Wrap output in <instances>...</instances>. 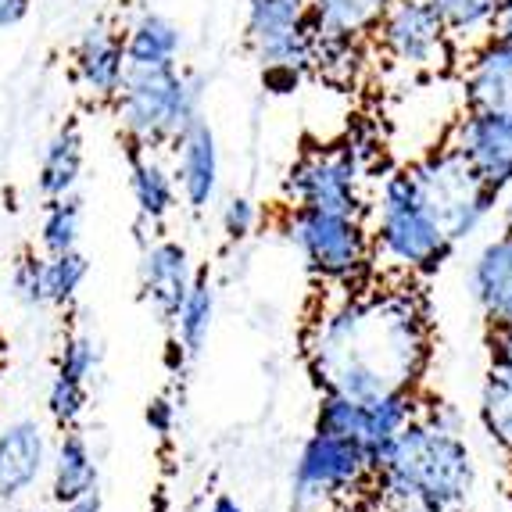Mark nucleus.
<instances>
[{"label":"nucleus","mask_w":512,"mask_h":512,"mask_svg":"<svg viewBox=\"0 0 512 512\" xmlns=\"http://www.w3.org/2000/svg\"><path fill=\"white\" fill-rule=\"evenodd\" d=\"M359 287L319 312L308 359L323 391L351 398L416 394L430 362V323L409 280Z\"/></svg>","instance_id":"nucleus-1"},{"label":"nucleus","mask_w":512,"mask_h":512,"mask_svg":"<svg viewBox=\"0 0 512 512\" xmlns=\"http://www.w3.org/2000/svg\"><path fill=\"white\" fill-rule=\"evenodd\" d=\"M477 487V462L459 423L444 405H419V416L373 455V487L366 505H416L430 512H462Z\"/></svg>","instance_id":"nucleus-2"},{"label":"nucleus","mask_w":512,"mask_h":512,"mask_svg":"<svg viewBox=\"0 0 512 512\" xmlns=\"http://www.w3.org/2000/svg\"><path fill=\"white\" fill-rule=\"evenodd\" d=\"M369 240H373V262L384 265V273L398 280L430 273L455 251V244L444 237L427 205L416 197L405 169L391 172L380 183Z\"/></svg>","instance_id":"nucleus-3"},{"label":"nucleus","mask_w":512,"mask_h":512,"mask_svg":"<svg viewBox=\"0 0 512 512\" xmlns=\"http://www.w3.org/2000/svg\"><path fill=\"white\" fill-rule=\"evenodd\" d=\"M122 133L140 151L176 144L183 129L197 119V86L180 65L165 69H126L115 101Z\"/></svg>","instance_id":"nucleus-4"},{"label":"nucleus","mask_w":512,"mask_h":512,"mask_svg":"<svg viewBox=\"0 0 512 512\" xmlns=\"http://www.w3.org/2000/svg\"><path fill=\"white\" fill-rule=\"evenodd\" d=\"M373 487V455L348 437L312 430L291 473L294 512H333L359 505Z\"/></svg>","instance_id":"nucleus-5"},{"label":"nucleus","mask_w":512,"mask_h":512,"mask_svg":"<svg viewBox=\"0 0 512 512\" xmlns=\"http://www.w3.org/2000/svg\"><path fill=\"white\" fill-rule=\"evenodd\" d=\"M405 176H409L416 197L427 205V212L434 215V222L452 244L477 233L487 215L495 212L498 197H502L487 187L452 147H437L427 158L412 162Z\"/></svg>","instance_id":"nucleus-6"},{"label":"nucleus","mask_w":512,"mask_h":512,"mask_svg":"<svg viewBox=\"0 0 512 512\" xmlns=\"http://www.w3.org/2000/svg\"><path fill=\"white\" fill-rule=\"evenodd\" d=\"M283 233L316 276L326 283H362L373 269V240L362 215L316 212V208H287Z\"/></svg>","instance_id":"nucleus-7"},{"label":"nucleus","mask_w":512,"mask_h":512,"mask_svg":"<svg viewBox=\"0 0 512 512\" xmlns=\"http://www.w3.org/2000/svg\"><path fill=\"white\" fill-rule=\"evenodd\" d=\"M248 43L273 86H294L312 69L308 0H248Z\"/></svg>","instance_id":"nucleus-8"},{"label":"nucleus","mask_w":512,"mask_h":512,"mask_svg":"<svg viewBox=\"0 0 512 512\" xmlns=\"http://www.w3.org/2000/svg\"><path fill=\"white\" fill-rule=\"evenodd\" d=\"M362 180L366 165L359 147H319L308 151L287 176V208H316V212L362 215Z\"/></svg>","instance_id":"nucleus-9"},{"label":"nucleus","mask_w":512,"mask_h":512,"mask_svg":"<svg viewBox=\"0 0 512 512\" xmlns=\"http://www.w3.org/2000/svg\"><path fill=\"white\" fill-rule=\"evenodd\" d=\"M419 416L416 394H380V398H351L323 391L316 409V430L348 437L376 455L391 437H398Z\"/></svg>","instance_id":"nucleus-10"},{"label":"nucleus","mask_w":512,"mask_h":512,"mask_svg":"<svg viewBox=\"0 0 512 512\" xmlns=\"http://www.w3.org/2000/svg\"><path fill=\"white\" fill-rule=\"evenodd\" d=\"M376 33L387 58L405 72L434 76L452 61V33L427 0H391Z\"/></svg>","instance_id":"nucleus-11"},{"label":"nucleus","mask_w":512,"mask_h":512,"mask_svg":"<svg viewBox=\"0 0 512 512\" xmlns=\"http://www.w3.org/2000/svg\"><path fill=\"white\" fill-rule=\"evenodd\" d=\"M444 147H452L495 194L512 187V115L466 111Z\"/></svg>","instance_id":"nucleus-12"},{"label":"nucleus","mask_w":512,"mask_h":512,"mask_svg":"<svg viewBox=\"0 0 512 512\" xmlns=\"http://www.w3.org/2000/svg\"><path fill=\"white\" fill-rule=\"evenodd\" d=\"M391 0H308L312 15V65L333 69L355 54V43L366 33H376Z\"/></svg>","instance_id":"nucleus-13"},{"label":"nucleus","mask_w":512,"mask_h":512,"mask_svg":"<svg viewBox=\"0 0 512 512\" xmlns=\"http://www.w3.org/2000/svg\"><path fill=\"white\" fill-rule=\"evenodd\" d=\"M51 462V441L40 419L18 416L0 423V509L36 491Z\"/></svg>","instance_id":"nucleus-14"},{"label":"nucleus","mask_w":512,"mask_h":512,"mask_svg":"<svg viewBox=\"0 0 512 512\" xmlns=\"http://www.w3.org/2000/svg\"><path fill=\"white\" fill-rule=\"evenodd\" d=\"M72 76L79 94L94 104H111L126 76V47L111 22H90L72 47Z\"/></svg>","instance_id":"nucleus-15"},{"label":"nucleus","mask_w":512,"mask_h":512,"mask_svg":"<svg viewBox=\"0 0 512 512\" xmlns=\"http://www.w3.org/2000/svg\"><path fill=\"white\" fill-rule=\"evenodd\" d=\"M194 280V262H190V251L183 248L180 240L162 237L147 244L144 255H140V291H144V301L162 319H169V323Z\"/></svg>","instance_id":"nucleus-16"},{"label":"nucleus","mask_w":512,"mask_h":512,"mask_svg":"<svg viewBox=\"0 0 512 512\" xmlns=\"http://www.w3.org/2000/svg\"><path fill=\"white\" fill-rule=\"evenodd\" d=\"M176 187H180L183 201L194 212L212 205L215 190H219V144L215 133L201 115L176 137Z\"/></svg>","instance_id":"nucleus-17"},{"label":"nucleus","mask_w":512,"mask_h":512,"mask_svg":"<svg viewBox=\"0 0 512 512\" xmlns=\"http://www.w3.org/2000/svg\"><path fill=\"white\" fill-rule=\"evenodd\" d=\"M470 294L491 326H512V233H498L473 255Z\"/></svg>","instance_id":"nucleus-18"},{"label":"nucleus","mask_w":512,"mask_h":512,"mask_svg":"<svg viewBox=\"0 0 512 512\" xmlns=\"http://www.w3.org/2000/svg\"><path fill=\"white\" fill-rule=\"evenodd\" d=\"M462 94L470 111L512 115V43L495 36L473 54L462 76Z\"/></svg>","instance_id":"nucleus-19"},{"label":"nucleus","mask_w":512,"mask_h":512,"mask_svg":"<svg viewBox=\"0 0 512 512\" xmlns=\"http://www.w3.org/2000/svg\"><path fill=\"white\" fill-rule=\"evenodd\" d=\"M47 473H51V498L58 505L94 495L97 480H101V466H97V455L90 448V441H86V434L65 430L61 441L54 444Z\"/></svg>","instance_id":"nucleus-20"},{"label":"nucleus","mask_w":512,"mask_h":512,"mask_svg":"<svg viewBox=\"0 0 512 512\" xmlns=\"http://www.w3.org/2000/svg\"><path fill=\"white\" fill-rule=\"evenodd\" d=\"M122 47H126V69H165V65H180L183 33L165 15L140 11L122 29Z\"/></svg>","instance_id":"nucleus-21"},{"label":"nucleus","mask_w":512,"mask_h":512,"mask_svg":"<svg viewBox=\"0 0 512 512\" xmlns=\"http://www.w3.org/2000/svg\"><path fill=\"white\" fill-rule=\"evenodd\" d=\"M129 190H133L137 212L147 226H162L180 205L176 176L151 151H140V147H133V154H129Z\"/></svg>","instance_id":"nucleus-22"},{"label":"nucleus","mask_w":512,"mask_h":512,"mask_svg":"<svg viewBox=\"0 0 512 512\" xmlns=\"http://www.w3.org/2000/svg\"><path fill=\"white\" fill-rule=\"evenodd\" d=\"M83 133H79L76 122H69V126H61L58 133H54L51 140H47V147H43L40 154V172H36V187H40V194L51 201V197H69L72 190H76L79 176H83Z\"/></svg>","instance_id":"nucleus-23"},{"label":"nucleus","mask_w":512,"mask_h":512,"mask_svg":"<svg viewBox=\"0 0 512 512\" xmlns=\"http://www.w3.org/2000/svg\"><path fill=\"white\" fill-rule=\"evenodd\" d=\"M215 319V287L208 276H197L190 283L187 298L180 301L176 316H172V326H176V344H180L187 355H197L201 344L208 341V330H212Z\"/></svg>","instance_id":"nucleus-24"},{"label":"nucleus","mask_w":512,"mask_h":512,"mask_svg":"<svg viewBox=\"0 0 512 512\" xmlns=\"http://www.w3.org/2000/svg\"><path fill=\"white\" fill-rule=\"evenodd\" d=\"M83 233V205L76 197H51L40 215V248L43 255H65L79 248Z\"/></svg>","instance_id":"nucleus-25"},{"label":"nucleus","mask_w":512,"mask_h":512,"mask_svg":"<svg viewBox=\"0 0 512 512\" xmlns=\"http://www.w3.org/2000/svg\"><path fill=\"white\" fill-rule=\"evenodd\" d=\"M90 262L83 251H65V255H43V287H47V305H72L76 294L83 291Z\"/></svg>","instance_id":"nucleus-26"},{"label":"nucleus","mask_w":512,"mask_h":512,"mask_svg":"<svg viewBox=\"0 0 512 512\" xmlns=\"http://www.w3.org/2000/svg\"><path fill=\"white\" fill-rule=\"evenodd\" d=\"M452 36L495 29V18L505 0H427Z\"/></svg>","instance_id":"nucleus-27"},{"label":"nucleus","mask_w":512,"mask_h":512,"mask_svg":"<svg viewBox=\"0 0 512 512\" xmlns=\"http://www.w3.org/2000/svg\"><path fill=\"white\" fill-rule=\"evenodd\" d=\"M90 405V384H79L69 376L54 373L51 387H47V412L61 430H79V419L86 416Z\"/></svg>","instance_id":"nucleus-28"},{"label":"nucleus","mask_w":512,"mask_h":512,"mask_svg":"<svg viewBox=\"0 0 512 512\" xmlns=\"http://www.w3.org/2000/svg\"><path fill=\"white\" fill-rule=\"evenodd\" d=\"M101 366V348L90 333H69L65 344L58 351V376H69V380H79V384H90Z\"/></svg>","instance_id":"nucleus-29"},{"label":"nucleus","mask_w":512,"mask_h":512,"mask_svg":"<svg viewBox=\"0 0 512 512\" xmlns=\"http://www.w3.org/2000/svg\"><path fill=\"white\" fill-rule=\"evenodd\" d=\"M11 298L22 308H43L47 305V287H43V255L26 251L11 265Z\"/></svg>","instance_id":"nucleus-30"},{"label":"nucleus","mask_w":512,"mask_h":512,"mask_svg":"<svg viewBox=\"0 0 512 512\" xmlns=\"http://www.w3.org/2000/svg\"><path fill=\"white\" fill-rule=\"evenodd\" d=\"M255 226H258V208L248 197H233L230 205L222 208V233H226V240H233V244L248 240L251 233H255Z\"/></svg>","instance_id":"nucleus-31"},{"label":"nucleus","mask_w":512,"mask_h":512,"mask_svg":"<svg viewBox=\"0 0 512 512\" xmlns=\"http://www.w3.org/2000/svg\"><path fill=\"white\" fill-rule=\"evenodd\" d=\"M147 427L158 437H169L172 427H176V405H172L169 398H154V402L147 405Z\"/></svg>","instance_id":"nucleus-32"},{"label":"nucleus","mask_w":512,"mask_h":512,"mask_svg":"<svg viewBox=\"0 0 512 512\" xmlns=\"http://www.w3.org/2000/svg\"><path fill=\"white\" fill-rule=\"evenodd\" d=\"M33 0H0V29H15L26 22Z\"/></svg>","instance_id":"nucleus-33"},{"label":"nucleus","mask_w":512,"mask_h":512,"mask_svg":"<svg viewBox=\"0 0 512 512\" xmlns=\"http://www.w3.org/2000/svg\"><path fill=\"white\" fill-rule=\"evenodd\" d=\"M61 512H104L101 491H94V495H86V498H76V502H65Z\"/></svg>","instance_id":"nucleus-34"},{"label":"nucleus","mask_w":512,"mask_h":512,"mask_svg":"<svg viewBox=\"0 0 512 512\" xmlns=\"http://www.w3.org/2000/svg\"><path fill=\"white\" fill-rule=\"evenodd\" d=\"M495 36H498V40H505V43H512V0H505L502 11H498V18H495Z\"/></svg>","instance_id":"nucleus-35"},{"label":"nucleus","mask_w":512,"mask_h":512,"mask_svg":"<svg viewBox=\"0 0 512 512\" xmlns=\"http://www.w3.org/2000/svg\"><path fill=\"white\" fill-rule=\"evenodd\" d=\"M205 512H244V505H240L237 498H230V495H215L212 502H208Z\"/></svg>","instance_id":"nucleus-36"},{"label":"nucleus","mask_w":512,"mask_h":512,"mask_svg":"<svg viewBox=\"0 0 512 512\" xmlns=\"http://www.w3.org/2000/svg\"><path fill=\"white\" fill-rule=\"evenodd\" d=\"M502 222H505V233H512V187H509V194H505V201H502Z\"/></svg>","instance_id":"nucleus-37"},{"label":"nucleus","mask_w":512,"mask_h":512,"mask_svg":"<svg viewBox=\"0 0 512 512\" xmlns=\"http://www.w3.org/2000/svg\"><path fill=\"white\" fill-rule=\"evenodd\" d=\"M4 351H8V341H4V326H0V362H4Z\"/></svg>","instance_id":"nucleus-38"},{"label":"nucleus","mask_w":512,"mask_h":512,"mask_svg":"<svg viewBox=\"0 0 512 512\" xmlns=\"http://www.w3.org/2000/svg\"><path fill=\"white\" fill-rule=\"evenodd\" d=\"M333 512H366L362 505H344V509H333Z\"/></svg>","instance_id":"nucleus-39"},{"label":"nucleus","mask_w":512,"mask_h":512,"mask_svg":"<svg viewBox=\"0 0 512 512\" xmlns=\"http://www.w3.org/2000/svg\"><path fill=\"white\" fill-rule=\"evenodd\" d=\"M4 512H36V509H22V505H4Z\"/></svg>","instance_id":"nucleus-40"},{"label":"nucleus","mask_w":512,"mask_h":512,"mask_svg":"<svg viewBox=\"0 0 512 512\" xmlns=\"http://www.w3.org/2000/svg\"><path fill=\"white\" fill-rule=\"evenodd\" d=\"M509 459H512V455H509Z\"/></svg>","instance_id":"nucleus-41"}]
</instances>
